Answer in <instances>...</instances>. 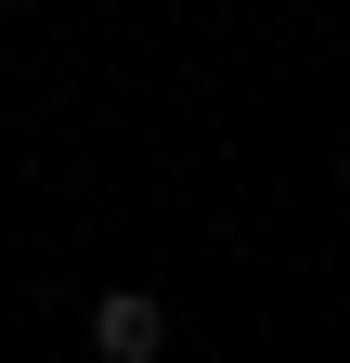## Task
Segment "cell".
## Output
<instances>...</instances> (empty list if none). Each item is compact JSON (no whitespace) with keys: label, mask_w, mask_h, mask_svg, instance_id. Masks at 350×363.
Here are the masks:
<instances>
[{"label":"cell","mask_w":350,"mask_h":363,"mask_svg":"<svg viewBox=\"0 0 350 363\" xmlns=\"http://www.w3.org/2000/svg\"><path fill=\"white\" fill-rule=\"evenodd\" d=\"M169 350V298L156 286H104L91 298V363H156Z\"/></svg>","instance_id":"6da1fadb"},{"label":"cell","mask_w":350,"mask_h":363,"mask_svg":"<svg viewBox=\"0 0 350 363\" xmlns=\"http://www.w3.org/2000/svg\"><path fill=\"white\" fill-rule=\"evenodd\" d=\"M337 169H350V130H337Z\"/></svg>","instance_id":"7a4b0ae2"}]
</instances>
